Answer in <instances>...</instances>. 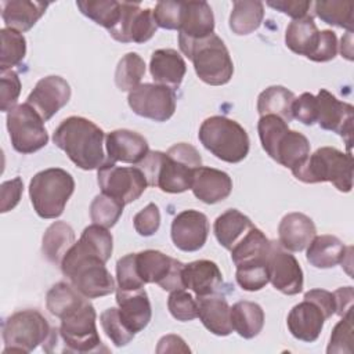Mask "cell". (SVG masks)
Masks as SVG:
<instances>
[{
    "mask_svg": "<svg viewBox=\"0 0 354 354\" xmlns=\"http://www.w3.org/2000/svg\"><path fill=\"white\" fill-rule=\"evenodd\" d=\"M106 153L108 162H123L138 165L149 152L147 140L131 130L119 129L106 136Z\"/></svg>",
    "mask_w": 354,
    "mask_h": 354,
    "instance_id": "44dd1931",
    "label": "cell"
},
{
    "mask_svg": "<svg viewBox=\"0 0 354 354\" xmlns=\"http://www.w3.org/2000/svg\"><path fill=\"white\" fill-rule=\"evenodd\" d=\"M48 3L30 0L1 1V18L7 28L17 32L29 30L46 12Z\"/></svg>",
    "mask_w": 354,
    "mask_h": 354,
    "instance_id": "f546056e",
    "label": "cell"
},
{
    "mask_svg": "<svg viewBox=\"0 0 354 354\" xmlns=\"http://www.w3.org/2000/svg\"><path fill=\"white\" fill-rule=\"evenodd\" d=\"M116 303L120 319L134 335L149 324L152 310L144 288L130 292L116 290Z\"/></svg>",
    "mask_w": 354,
    "mask_h": 354,
    "instance_id": "d4e9b609",
    "label": "cell"
},
{
    "mask_svg": "<svg viewBox=\"0 0 354 354\" xmlns=\"http://www.w3.org/2000/svg\"><path fill=\"white\" fill-rule=\"evenodd\" d=\"M351 248H346L335 235H318L314 236L307 246L306 257L315 268H332L337 264H343Z\"/></svg>",
    "mask_w": 354,
    "mask_h": 354,
    "instance_id": "4dcf8cb0",
    "label": "cell"
},
{
    "mask_svg": "<svg viewBox=\"0 0 354 354\" xmlns=\"http://www.w3.org/2000/svg\"><path fill=\"white\" fill-rule=\"evenodd\" d=\"M326 353H353V310L346 313L336 324Z\"/></svg>",
    "mask_w": 354,
    "mask_h": 354,
    "instance_id": "bcb514c9",
    "label": "cell"
},
{
    "mask_svg": "<svg viewBox=\"0 0 354 354\" xmlns=\"http://www.w3.org/2000/svg\"><path fill=\"white\" fill-rule=\"evenodd\" d=\"M77 8L83 15L93 19L95 24L111 30L120 18L122 3L115 0H80L76 1Z\"/></svg>",
    "mask_w": 354,
    "mask_h": 354,
    "instance_id": "ab89813d",
    "label": "cell"
},
{
    "mask_svg": "<svg viewBox=\"0 0 354 354\" xmlns=\"http://www.w3.org/2000/svg\"><path fill=\"white\" fill-rule=\"evenodd\" d=\"M214 30L212 7L206 1H184L178 41H195L210 36Z\"/></svg>",
    "mask_w": 354,
    "mask_h": 354,
    "instance_id": "603a6c76",
    "label": "cell"
},
{
    "mask_svg": "<svg viewBox=\"0 0 354 354\" xmlns=\"http://www.w3.org/2000/svg\"><path fill=\"white\" fill-rule=\"evenodd\" d=\"M271 248V241L260 231L253 227L241 242H238L231 249V259L236 268L250 267V266H264L267 264L268 253Z\"/></svg>",
    "mask_w": 354,
    "mask_h": 354,
    "instance_id": "f1b7e54d",
    "label": "cell"
},
{
    "mask_svg": "<svg viewBox=\"0 0 354 354\" xmlns=\"http://www.w3.org/2000/svg\"><path fill=\"white\" fill-rule=\"evenodd\" d=\"M156 351L158 353H177V351L189 353V347L185 344V342L180 336L166 335L159 340Z\"/></svg>",
    "mask_w": 354,
    "mask_h": 354,
    "instance_id": "91938a15",
    "label": "cell"
},
{
    "mask_svg": "<svg viewBox=\"0 0 354 354\" xmlns=\"http://www.w3.org/2000/svg\"><path fill=\"white\" fill-rule=\"evenodd\" d=\"M253 223L248 216L236 209H228L220 214L213 225L218 243L231 252V249L242 241V238L253 228Z\"/></svg>",
    "mask_w": 354,
    "mask_h": 354,
    "instance_id": "d6a6232c",
    "label": "cell"
},
{
    "mask_svg": "<svg viewBox=\"0 0 354 354\" xmlns=\"http://www.w3.org/2000/svg\"><path fill=\"white\" fill-rule=\"evenodd\" d=\"M184 288L191 289L196 297L213 295L223 283V275L218 266L210 260H196L184 264Z\"/></svg>",
    "mask_w": 354,
    "mask_h": 354,
    "instance_id": "484cf974",
    "label": "cell"
},
{
    "mask_svg": "<svg viewBox=\"0 0 354 354\" xmlns=\"http://www.w3.org/2000/svg\"><path fill=\"white\" fill-rule=\"evenodd\" d=\"M326 319L329 318L325 311L315 301L304 299L290 310L286 325L292 336L301 342L313 343L318 339Z\"/></svg>",
    "mask_w": 354,
    "mask_h": 354,
    "instance_id": "ffe728a7",
    "label": "cell"
},
{
    "mask_svg": "<svg viewBox=\"0 0 354 354\" xmlns=\"http://www.w3.org/2000/svg\"><path fill=\"white\" fill-rule=\"evenodd\" d=\"M51 329L48 321L37 310L17 311L3 324L6 344L3 353H30L47 340Z\"/></svg>",
    "mask_w": 354,
    "mask_h": 354,
    "instance_id": "30bf717a",
    "label": "cell"
},
{
    "mask_svg": "<svg viewBox=\"0 0 354 354\" xmlns=\"http://www.w3.org/2000/svg\"><path fill=\"white\" fill-rule=\"evenodd\" d=\"M184 58L173 48H160L152 53L149 72L156 84L177 90L185 75Z\"/></svg>",
    "mask_w": 354,
    "mask_h": 354,
    "instance_id": "4316f807",
    "label": "cell"
},
{
    "mask_svg": "<svg viewBox=\"0 0 354 354\" xmlns=\"http://www.w3.org/2000/svg\"><path fill=\"white\" fill-rule=\"evenodd\" d=\"M336 53H337V37L335 32L321 30V39H319L318 47L310 59L315 62H326L333 59L336 57Z\"/></svg>",
    "mask_w": 354,
    "mask_h": 354,
    "instance_id": "11a10c76",
    "label": "cell"
},
{
    "mask_svg": "<svg viewBox=\"0 0 354 354\" xmlns=\"http://www.w3.org/2000/svg\"><path fill=\"white\" fill-rule=\"evenodd\" d=\"M264 18V4L253 0H236L230 15V29L239 36L254 32Z\"/></svg>",
    "mask_w": 354,
    "mask_h": 354,
    "instance_id": "d590c367",
    "label": "cell"
},
{
    "mask_svg": "<svg viewBox=\"0 0 354 354\" xmlns=\"http://www.w3.org/2000/svg\"><path fill=\"white\" fill-rule=\"evenodd\" d=\"M123 206L124 205L120 201L109 195H97L90 205V217L93 224L105 228L113 227L123 213Z\"/></svg>",
    "mask_w": 354,
    "mask_h": 354,
    "instance_id": "7bdbcfd3",
    "label": "cell"
},
{
    "mask_svg": "<svg viewBox=\"0 0 354 354\" xmlns=\"http://www.w3.org/2000/svg\"><path fill=\"white\" fill-rule=\"evenodd\" d=\"M267 6L292 17L293 19H300L308 15V11L313 3L300 1V0H277V1H267Z\"/></svg>",
    "mask_w": 354,
    "mask_h": 354,
    "instance_id": "9f6ffc18",
    "label": "cell"
},
{
    "mask_svg": "<svg viewBox=\"0 0 354 354\" xmlns=\"http://www.w3.org/2000/svg\"><path fill=\"white\" fill-rule=\"evenodd\" d=\"M207 217L194 209L178 213L171 223V241L183 252L199 250L207 239Z\"/></svg>",
    "mask_w": 354,
    "mask_h": 354,
    "instance_id": "d6986e66",
    "label": "cell"
},
{
    "mask_svg": "<svg viewBox=\"0 0 354 354\" xmlns=\"http://www.w3.org/2000/svg\"><path fill=\"white\" fill-rule=\"evenodd\" d=\"M1 83V104L0 108L3 112H10L14 106H17V101L21 93V80L14 71H3L0 75Z\"/></svg>",
    "mask_w": 354,
    "mask_h": 354,
    "instance_id": "f907efd6",
    "label": "cell"
},
{
    "mask_svg": "<svg viewBox=\"0 0 354 354\" xmlns=\"http://www.w3.org/2000/svg\"><path fill=\"white\" fill-rule=\"evenodd\" d=\"M137 271L144 283H158L163 290L184 289V264L159 250H142L136 253Z\"/></svg>",
    "mask_w": 354,
    "mask_h": 354,
    "instance_id": "4fadbf2b",
    "label": "cell"
},
{
    "mask_svg": "<svg viewBox=\"0 0 354 354\" xmlns=\"http://www.w3.org/2000/svg\"><path fill=\"white\" fill-rule=\"evenodd\" d=\"M75 191L71 173L59 167H50L33 176L29 184V196L33 209L41 218H57Z\"/></svg>",
    "mask_w": 354,
    "mask_h": 354,
    "instance_id": "9c48e42d",
    "label": "cell"
},
{
    "mask_svg": "<svg viewBox=\"0 0 354 354\" xmlns=\"http://www.w3.org/2000/svg\"><path fill=\"white\" fill-rule=\"evenodd\" d=\"M22 191H24V184L21 177H15L12 180L4 181L0 188V194H1L0 212L7 213L12 210L18 205L22 196Z\"/></svg>",
    "mask_w": 354,
    "mask_h": 354,
    "instance_id": "db71d44e",
    "label": "cell"
},
{
    "mask_svg": "<svg viewBox=\"0 0 354 354\" xmlns=\"http://www.w3.org/2000/svg\"><path fill=\"white\" fill-rule=\"evenodd\" d=\"M136 166L144 173L148 185L163 192L180 194L191 188L194 173L202 166V158L191 144L178 142L167 152L149 151Z\"/></svg>",
    "mask_w": 354,
    "mask_h": 354,
    "instance_id": "6da1fadb",
    "label": "cell"
},
{
    "mask_svg": "<svg viewBox=\"0 0 354 354\" xmlns=\"http://www.w3.org/2000/svg\"><path fill=\"white\" fill-rule=\"evenodd\" d=\"M333 296H335V303H336L335 314H337L339 317H343L346 313L353 310L354 292H353L351 286L339 288L337 290L333 292Z\"/></svg>",
    "mask_w": 354,
    "mask_h": 354,
    "instance_id": "680465c9",
    "label": "cell"
},
{
    "mask_svg": "<svg viewBox=\"0 0 354 354\" xmlns=\"http://www.w3.org/2000/svg\"><path fill=\"white\" fill-rule=\"evenodd\" d=\"M317 118L315 123L321 129L337 133L346 140L348 149L351 148L354 108L351 104L337 100L328 90L321 88L315 95Z\"/></svg>",
    "mask_w": 354,
    "mask_h": 354,
    "instance_id": "9a60e30c",
    "label": "cell"
},
{
    "mask_svg": "<svg viewBox=\"0 0 354 354\" xmlns=\"http://www.w3.org/2000/svg\"><path fill=\"white\" fill-rule=\"evenodd\" d=\"M315 15L329 24L339 28H344L353 32L354 25V3L342 0H321L314 3Z\"/></svg>",
    "mask_w": 354,
    "mask_h": 354,
    "instance_id": "f35d334b",
    "label": "cell"
},
{
    "mask_svg": "<svg viewBox=\"0 0 354 354\" xmlns=\"http://www.w3.org/2000/svg\"><path fill=\"white\" fill-rule=\"evenodd\" d=\"M295 94L283 86H270L257 98V112L260 116L275 115L289 123L292 116V105Z\"/></svg>",
    "mask_w": 354,
    "mask_h": 354,
    "instance_id": "8d00e7d4",
    "label": "cell"
},
{
    "mask_svg": "<svg viewBox=\"0 0 354 354\" xmlns=\"http://www.w3.org/2000/svg\"><path fill=\"white\" fill-rule=\"evenodd\" d=\"M235 278H236L238 285L243 290H248V292L260 290V289H263L270 282L268 281L267 264L236 268Z\"/></svg>",
    "mask_w": 354,
    "mask_h": 354,
    "instance_id": "681fc988",
    "label": "cell"
},
{
    "mask_svg": "<svg viewBox=\"0 0 354 354\" xmlns=\"http://www.w3.org/2000/svg\"><path fill=\"white\" fill-rule=\"evenodd\" d=\"M321 32L318 30L311 15L293 19L285 32L286 47L299 55L307 57L308 59L315 53Z\"/></svg>",
    "mask_w": 354,
    "mask_h": 354,
    "instance_id": "1f68e13d",
    "label": "cell"
},
{
    "mask_svg": "<svg viewBox=\"0 0 354 354\" xmlns=\"http://www.w3.org/2000/svg\"><path fill=\"white\" fill-rule=\"evenodd\" d=\"M134 228L141 236L153 235L160 225V212L155 203H148L142 210H140L134 218Z\"/></svg>",
    "mask_w": 354,
    "mask_h": 354,
    "instance_id": "816d5d0a",
    "label": "cell"
},
{
    "mask_svg": "<svg viewBox=\"0 0 354 354\" xmlns=\"http://www.w3.org/2000/svg\"><path fill=\"white\" fill-rule=\"evenodd\" d=\"M104 138V131L82 116L64 119L53 134L54 144L83 170L100 169L105 163Z\"/></svg>",
    "mask_w": 354,
    "mask_h": 354,
    "instance_id": "7a4b0ae2",
    "label": "cell"
},
{
    "mask_svg": "<svg viewBox=\"0 0 354 354\" xmlns=\"http://www.w3.org/2000/svg\"><path fill=\"white\" fill-rule=\"evenodd\" d=\"M62 274L84 297L95 299L111 295L115 281L98 256L83 249L77 242L69 249L61 263Z\"/></svg>",
    "mask_w": 354,
    "mask_h": 354,
    "instance_id": "277c9868",
    "label": "cell"
},
{
    "mask_svg": "<svg viewBox=\"0 0 354 354\" xmlns=\"http://www.w3.org/2000/svg\"><path fill=\"white\" fill-rule=\"evenodd\" d=\"M180 50L195 68L198 77L210 86L228 83L234 73V64L224 41L214 33L195 41H178Z\"/></svg>",
    "mask_w": 354,
    "mask_h": 354,
    "instance_id": "52a82bcc",
    "label": "cell"
},
{
    "mask_svg": "<svg viewBox=\"0 0 354 354\" xmlns=\"http://www.w3.org/2000/svg\"><path fill=\"white\" fill-rule=\"evenodd\" d=\"M1 37V54H0V71H10L12 66L19 65L26 54V40L22 33L3 28L0 30Z\"/></svg>",
    "mask_w": 354,
    "mask_h": 354,
    "instance_id": "b9f144b4",
    "label": "cell"
},
{
    "mask_svg": "<svg viewBox=\"0 0 354 354\" xmlns=\"http://www.w3.org/2000/svg\"><path fill=\"white\" fill-rule=\"evenodd\" d=\"M184 11V1H159L152 11L156 26L163 29H180Z\"/></svg>",
    "mask_w": 354,
    "mask_h": 354,
    "instance_id": "c3c4849f",
    "label": "cell"
},
{
    "mask_svg": "<svg viewBox=\"0 0 354 354\" xmlns=\"http://www.w3.org/2000/svg\"><path fill=\"white\" fill-rule=\"evenodd\" d=\"M127 102L136 115L155 122H166L176 111V93L167 86L142 83L129 91Z\"/></svg>",
    "mask_w": 354,
    "mask_h": 354,
    "instance_id": "5bb4252c",
    "label": "cell"
},
{
    "mask_svg": "<svg viewBox=\"0 0 354 354\" xmlns=\"http://www.w3.org/2000/svg\"><path fill=\"white\" fill-rule=\"evenodd\" d=\"M101 326L105 332V335L111 339V342L118 346H127L133 337L134 333L124 325V322L120 319L119 310L116 307L106 308L101 315H100Z\"/></svg>",
    "mask_w": 354,
    "mask_h": 354,
    "instance_id": "ee69618b",
    "label": "cell"
},
{
    "mask_svg": "<svg viewBox=\"0 0 354 354\" xmlns=\"http://www.w3.org/2000/svg\"><path fill=\"white\" fill-rule=\"evenodd\" d=\"M198 138L201 144L216 158L238 163L249 153V136L235 120L225 116H210L199 127Z\"/></svg>",
    "mask_w": 354,
    "mask_h": 354,
    "instance_id": "ba28073f",
    "label": "cell"
},
{
    "mask_svg": "<svg viewBox=\"0 0 354 354\" xmlns=\"http://www.w3.org/2000/svg\"><path fill=\"white\" fill-rule=\"evenodd\" d=\"M116 281H118L116 290L130 292V290H138V289L144 288L145 283L141 281L138 271H137L136 253H129L118 260Z\"/></svg>",
    "mask_w": 354,
    "mask_h": 354,
    "instance_id": "f6af8a7d",
    "label": "cell"
},
{
    "mask_svg": "<svg viewBox=\"0 0 354 354\" xmlns=\"http://www.w3.org/2000/svg\"><path fill=\"white\" fill-rule=\"evenodd\" d=\"M292 116L306 126L315 123L317 118V101L311 93H303L299 98H295L292 105Z\"/></svg>",
    "mask_w": 354,
    "mask_h": 354,
    "instance_id": "f5cc1de1",
    "label": "cell"
},
{
    "mask_svg": "<svg viewBox=\"0 0 354 354\" xmlns=\"http://www.w3.org/2000/svg\"><path fill=\"white\" fill-rule=\"evenodd\" d=\"M119 22L108 30L109 35L120 43H145L156 32V24L152 10L141 8L138 3L120 1Z\"/></svg>",
    "mask_w": 354,
    "mask_h": 354,
    "instance_id": "2e32d148",
    "label": "cell"
},
{
    "mask_svg": "<svg viewBox=\"0 0 354 354\" xmlns=\"http://www.w3.org/2000/svg\"><path fill=\"white\" fill-rule=\"evenodd\" d=\"M86 299L87 297L80 295L72 286V283L69 285L66 282H58L47 292L46 307L54 317L62 319L73 310L80 307Z\"/></svg>",
    "mask_w": 354,
    "mask_h": 354,
    "instance_id": "74e56055",
    "label": "cell"
},
{
    "mask_svg": "<svg viewBox=\"0 0 354 354\" xmlns=\"http://www.w3.org/2000/svg\"><path fill=\"white\" fill-rule=\"evenodd\" d=\"M317 234L314 221L303 213H289L278 225V242L290 252L304 250Z\"/></svg>",
    "mask_w": 354,
    "mask_h": 354,
    "instance_id": "cb8c5ba5",
    "label": "cell"
},
{
    "mask_svg": "<svg viewBox=\"0 0 354 354\" xmlns=\"http://www.w3.org/2000/svg\"><path fill=\"white\" fill-rule=\"evenodd\" d=\"M293 176L307 184L332 183L340 192L353 188V156L332 147L318 148L296 169Z\"/></svg>",
    "mask_w": 354,
    "mask_h": 354,
    "instance_id": "8992f818",
    "label": "cell"
},
{
    "mask_svg": "<svg viewBox=\"0 0 354 354\" xmlns=\"http://www.w3.org/2000/svg\"><path fill=\"white\" fill-rule=\"evenodd\" d=\"M268 281L283 295L292 296L303 290V271L293 254L286 252L279 242H271L267 259Z\"/></svg>",
    "mask_w": 354,
    "mask_h": 354,
    "instance_id": "e0dca14e",
    "label": "cell"
},
{
    "mask_svg": "<svg viewBox=\"0 0 354 354\" xmlns=\"http://www.w3.org/2000/svg\"><path fill=\"white\" fill-rule=\"evenodd\" d=\"M170 314L178 321H191L198 317L196 300L184 289L173 290L167 299Z\"/></svg>",
    "mask_w": 354,
    "mask_h": 354,
    "instance_id": "7dc6e473",
    "label": "cell"
},
{
    "mask_svg": "<svg viewBox=\"0 0 354 354\" xmlns=\"http://www.w3.org/2000/svg\"><path fill=\"white\" fill-rule=\"evenodd\" d=\"M73 245L75 232L72 227L65 221H55L46 230L43 235L41 252L50 263L61 266L62 259Z\"/></svg>",
    "mask_w": 354,
    "mask_h": 354,
    "instance_id": "836d02e7",
    "label": "cell"
},
{
    "mask_svg": "<svg viewBox=\"0 0 354 354\" xmlns=\"http://www.w3.org/2000/svg\"><path fill=\"white\" fill-rule=\"evenodd\" d=\"M71 98V86L61 76H46L40 79L35 88L26 98L29 104L40 118L47 122L51 119L62 106L68 104Z\"/></svg>",
    "mask_w": 354,
    "mask_h": 354,
    "instance_id": "ac0fdd59",
    "label": "cell"
},
{
    "mask_svg": "<svg viewBox=\"0 0 354 354\" xmlns=\"http://www.w3.org/2000/svg\"><path fill=\"white\" fill-rule=\"evenodd\" d=\"M304 299H310L315 301L325 311L328 318H330L335 314L336 303L332 292H328L325 289H311L304 293Z\"/></svg>",
    "mask_w": 354,
    "mask_h": 354,
    "instance_id": "6f0895ef",
    "label": "cell"
},
{
    "mask_svg": "<svg viewBox=\"0 0 354 354\" xmlns=\"http://www.w3.org/2000/svg\"><path fill=\"white\" fill-rule=\"evenodd\" d=\"M257 131L263 149L279 165L293 170L310 155V142L306 136L289 130L288 123L275 115L260 116Z\"/></svg>",
    "mask_w": 354,
    "mask_h": 354,
    "instance_id": "5b68a950",
    "label": "cell"
},
{
    "mask_svg": "<svg viewBox=\"0 0 354 354\" xmlns=\"http://www.w3.org/2000/svg\"><path fill=\"white\" fill-rule=\"evenodd\" d=\"M198 317L207 330L217 336H228L234 329L231 325L230 306L223 296L207 295L196 297Z\"/></svg>",
    "mask_w": 354,
    "mask_h": 354,
    "instance_id": "83f0119b",
    "label": "cell"
},
{
    "mask_svg": "<svg viewBox=\"0 0 354 354\" xmlns=\"http://www.w3.org/2000/svg\"><path fill=\"white\" fill-rule=\"evenodd\" d=\"M145 73V62L137 53H127L116 66L115 83L120 91L136 88Z\"/></svg>",
    "mask_w": 354,
    "mask_h": 354,
    "instance_id": "60d3db41",
    "label": "cell"
},
{
    "mask_svg": "<svg viewBox=\"0 0 354 354\" xmlns=\"http://www.w3.org/2000/svg\"><path fill=\"white\" fill-rule=\"evenodd\" d=\"M40 115L29 105L21 104L7 113V129L12 148L19 153H33L48 142V134Z\"/></svg>",
    "mask_w": 354,
    "mask_h": 354,
    "instance_id": "8fae6325",
    "label": "cell"
},
{
    "mask_svg": "<svg viewBox=\"0 0 354 354\" xmlns=\"http://www.w3.org/2000/svg\"><path fill=\"white\" fill-rule=\"evenodd\" d=\"M231 325L243 339L257 336L264 326V311L254 301H238L230 308Z\"/></svg>",
    "mask_w": 354,
    "mask_h": 354,
    "instance_id": "e575fe53",
    "label": "cell"
},
{
    "mask_svg": "<svg viewBox=\"0 0 354 354\" xmlns=\"http://www.w3.org/2000/svg\"><path fill=\"white\" fill-rule=\"evenodd\" d=\"M97 314L88 300L61 319L59 328H53L43 343L47 353H98L108 351L102 344L97 325Z\"/></svg>",
    "mask_w": 354,
    "mask_h": 354,
    "instance_id": "3957f363",
    "label": "cell"
},
{
    "mask_svg": "<svg viewBox=\"0 0 354 354\" xmlns=\"http://www.w3.org/2000/svg\"><path fill=\"white\" fill-rule=\"evenodd\" d=\"M191 189L199 201L213 205L230 196L232 191V180L225 171L201 166L194 173Z\"/></svg>",
    "mask_w": 354,
    "mask_h": 354,
    "instance_id": "7402d4cb",
    "label": "cell"
},
{
    "mask_svg": "<svg viewBox=\"0 0 354 354\" xmlns=\"http://www.w3.org/2000/svg\"><path fill=\"white\" fill-rule=\"evenodd\" d=\"M97 181L102 194L120 201L123 205L138 199L148 187L144 173L137 166L122 167L111 162H105L98 169Z\"/></svg>",
    "mask_w": 354,
    "mask_h": 354,
    "instance_id": "7c38bea8",
    "label": "cell"
}]
</instances>
